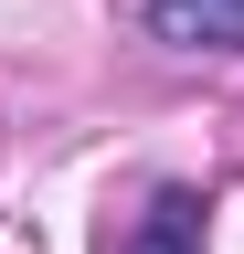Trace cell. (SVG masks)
I'll return each instance as SVG.
<instances>
[{
  "mask_svg": "<svg viewBox=\"0 0 244 254\" xmlns=\"http://www.w3.org/2000/svg\"><path fill=\"white\" fill-rule=\"evenodd\" d=\"M149 32L170 53H244V0H149Z\"/></svg>",
  "mask_w": 244,
  "mask_h": 254,
  "instance_id": "cell-1",
  "label": "cell"
},
{
  "mask_svg": "<svg viewBox=\"0 0 244 254\" xmlns=\"http://www.w3.org/2000/svg\"><path fill=\"white\" fill-rule=\"evenodd\" d=\"M202 190H149V212L128 233H106V254H202Z\"/></svg>",
  "mask_w": 244,
  "mask_h": 254,
  "instance_id": "cell-2",
  "label": "cell"
}]
</instances>
